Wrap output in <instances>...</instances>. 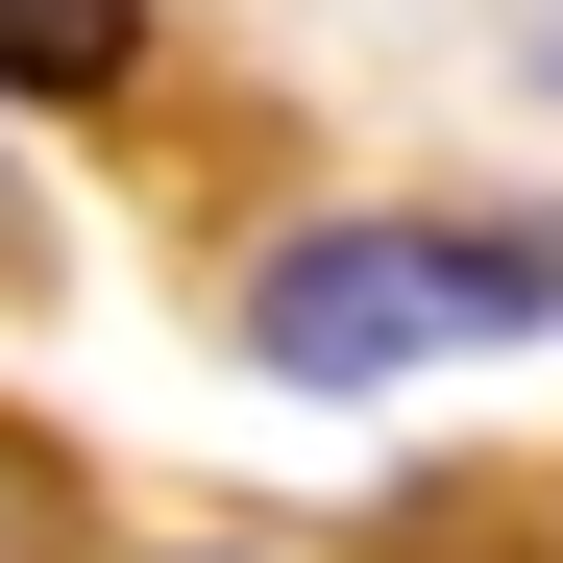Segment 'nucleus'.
<instances>
[{
  "mask_svg": "<svg viewBox=\"0 0 563 563\" xmlns=\"http://www.w3.org/2000/svg\"><path fill=\"white\" fill-rule=\"evenodd\" d=\"M515 319H563V221H295L245 269V367H295V393H393Z\"/></svg>",
  "mask_w": 563,
  "mask_h": 563,
  "instance_id": "1",
  "label": "nucleus"
},
{
  "mask_svg": "<svg viewBox=\"0 0 563 563\" xmlns=\"http://www.w3.org/2000/svg\"><path fill=\"white\" fill-rule=\"evenodd\" d=\"M123 74H147L123 0H0V99H123Z\"/></svg>",
  "mask_w": 563,
  "mask_h": 563,
  "instance_id": "2",
  "label": "nucleus"
},
{
  "mask_svg": "<svg viewBox=\"0 0 563 563\" xmlns=\"http://www.w3.org/2000/svg\"><path fill=\"white\" fill-rule=\"evenodd\" d=\"M49 539H74V490H49L25 441H0V563H49Z\"/></svg>",
  "mask_w": 563,
  "mask_h": 563,
  "instance_id": "3",
  "label": "nucleus"
}]
</instances>
